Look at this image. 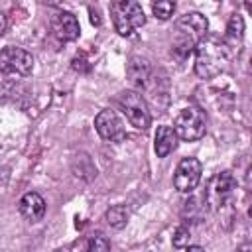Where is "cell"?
<instances>
[{
  "label": "cell",
  "mask_w": 252,
  "mask_h": 252,
  "mask_svg": "<svg viewBox=\"0 0 252 252\" xmlns=\"http://www.w3.org/2000/svg\"><path fill=\"white\" fill-rule=\"evenodd\" d=\"M201 173H203V165L197 158H183L177 163V169L173 173V187L179 193H191L193 189H197L199 181H201Z\"/></svg>",
  "instance_id": "ba28073f"
},
{
  "label": "cell",
  "mask_w": 252,
  "mask_h": 252,
  "mask_svg": "<svg viewBox=\"0 0 252 252\" xmlns=\"http://www.w3.org/2000/svg\"><path fill=\"white\" fill-rule=\"evenodd\" d=\"M89 12H91V24H93V26H100V14H98V10L91 8Z\"/></svg>",
  "instance_id": "44dd1931"
},
{
  "label": "cell",
  "mask_w": 252,
  "mask_h": 252,
  "mask_svg": "<svg viewBox=\"0 0 252 252\" xmlns=\"http://www.w3.org/2000/svg\"><path fill=\"white\" fill-rule=\"evenodd\" d=\"M209 20L201 12H187L175 22L177 37L171 45V55L179 57L181 61L187 59L191 51H195L197 43L207 37Z\"/></svg>",
  "instance_id": "7a4b0ae2"
},
{
  "label": "cell",
  "mask_w": 252,
  "mask_h": 252,
  "mask_svg": "<svg viewBox=\"0 0 252 252\" xmlns=\"http://www.w3.org/2000/svg\"><path fill=\"white\" fill-rule=\"evenodd\" d=\"M232 59L230 49L222 37L207 35L195 47V73L201 79H213L224 71L226 63Z\"/></svg>",
  "instance_id": "6da1fadb"
},
{
  "label": "cell",
  "mask_w": 252,
  "mask_h": 252,
  "mask_svg": "<svg viewBox=\"0 0 252 252\" xmlns=\"http://www.w3.org/2000/svg\"><path fill=\"white\" fill-rule=\"evenodd\" d=\"M224 43L226 47L230 49V53H238L240 45H242V39H244V20L242 16L238 14H232L228 18V24H226V33H224Z\"/></svg>",
  "instance_id": "4fadbf2b"
},
{
  "label": "cell",
  "mask_w": 252,
  "mask_h": 252,
  "mask_svg": "<svg viewBox=\"0 0 252 252\" xmlns=\"http://www.w3.org/2000/svg\"><path fill=\"white\" fill-rule=\"evenodd\" d=\"M53 32L61 41H75L81 33V26L71 12H59L53 20Z\"/></svg>",
  "instance_id": "7c38bea8"
},
{
  "label": "cell",
  "mask_w": 252,
  "mask_h": 252,
  "mask_svg": "<svg viewBox=\"0 0 252 252\" xmlns=\"http://www.w3.org/2000/svg\"><path fill=\"white\" fill-rule=\"evenodd\" d=\"M85 252H110V242L102 236V234H96L89 240Z\"/></svg>",
  "instance_id": "e0dca14e"
},
{
  "label": "cell",
  "mask_w": 252,
  "mask_h": 252,
  "mask_svg": "<svg viewBox=\"0 0 252 252\" xmlns=\"http://www.w3.org/2000/svg\"><path fill=\"white\" fill-rule=\"evenodd\" d=\"M110 14H112V24L116 32L124 37L132 35L134 30L146 24V14L142 10V4L134 0H120L110 4Z\"/></svg>",
  "instance_id": "3957f363"
},
{
  "label": "cell",
  "mask_w": 252,
  "mask_h": 252,
  "mask_svg": "<svg viewBox=\"0 0 252 252\" xmlns=\"http://www.w3.org/2000/svg\"><path fill=\"white\" fill-rule=\"evenodd\" d=\"M250 69H252V57H250Z\"/></svg>",
  "instance_id": "484cf974"
},
{
  "label": "cell",
  "mask_w": 252,
  "mask_h": 252,
  "mask_svg": "<svg viewBox=\"0 0 252 252\" xmlns=\"http://www.w3.org/2000/svg\"><path fill=\"white\" fill-rule=\"evenodd\" d=\"M55 252H65V250H55Z\"/></svg>",
  "instance_id": "4316f807"
},
{
  "label": "cell",
  "mask_w": 252,
  "mask_h": 252,
  "mask_svg": "<svg viewBox=\"0 0 252 252\" xmlns=\"http://www.w3.org/2000/svg\"><path fill=\"white\" fill-rule=\"evenodd\" d=\"M6 26H8V18H6L4 12H0V35L6 33Z\"/></svg>",
  "instance_id": "7402d4cb"
},
{
  "label": "cell",
  "mask_w": 252,
  "mask_h": 252,
  "mask_svg": "<svg viewBox=\"0 0 252 252\" xmlns=\"http://www.w3.org/2000/svg\"><path fill=\"white\" fill-rule=\"evenodd\" d=\"M248 217L252 219V205H250V209H248Z\"/></svg>",
  "instance_id": "d4e9b609"
},
{
  "label": "cell",
  "mask_w": 252,
  "mask_h": 252,
  "mask_svg": "<svg viewBox=\"0 0 252 252\" xmlns=\"http://www.w3.org/2000/svg\"><path fill=\"white\" fill-rule=\"evenodd\" d=\"M118 106L124 112L126 120L136 128V130H146L152 122L150 108L146 98L138 91H124L118 96Z\"/></svg>",
  "instance_id": "5b68a950"
},
{
  "label": "cell",
  "mask_w": 252,
  "mask_h": 252,
  "mask_svg": "<svg viewBox=\"0 0 252 252\" xmlns=\"http://www.w3.org/2000/svg\"><path fill=\"white\" fill-rule=\"evenodd\" d=\"M104 219H106V222H108L112 228H122V226H126V222H128V209H126L124 205H114V207H110V209L106 211Z\"/></svg>",
  "instance_id": "9a60e30c"
},
{
  "label": "cell",
  "mask_w": 252,
  "mask_h": 252,
  "mask_svg": "<svg viewBox=\"0 0 252 252\" xmlns=\"http://www.w3.org/2000/svg\"><path fill=\"white\" fill-rule=\"evenodd\" d=\"M20 215L28 220V222H39L45 215V201L39 193L30 191L20 199Z\"/></svg>",
  "instance_id": "8fae6325"
},
{
  "label": "cell",
  "mask_w": 252,
  "mask_h": 252,
  "mask_svg": "<svg viewBox=\"0 0 252 252\" xmlns=\"http://www.w3.org/2000/svg\"><path fill=\"white\" fill-rule=\"evenodd\" d=\"M73 69L75 71H89V65H87V61L83 57H75L73 59Z\"/></svg>",
  "instance_id": "d6986e66"
},
{
  "label": "cell",
  "mask_w": 252,
  "mask_h": 252,
  "mask_svg": "<svg viewBox=\"0 0 252 252\" xmlns=\"http://www.w3.org/2000/svg\"><path fill=\"white\" fill-rule=\"evenodd\" d=\"M234 189H236V179L232 171H220L209 181V187L205 191V203L213 211H220L224 205H230Z\"/></svg>",
  "instance_id": "8992f818"
},
{
  "label": "cell",
  "mask_w": 252,
  "mask_h": 252,
  "mask_svg": "<svg viewBox=\"0 0 252 252\" xmlns=\"http://www.w3.org/2000/svg\"><path fill=\"white\" fill-rule=\"evenodd\" d=\"M2 75H20L30 77L33 71V55L22 47H4L0 53Z\"/></svg>",
  "instance_id": "52a82bcc"
},
{
  "label": "cell",
  "mask_w": 252,
  "mask_h": 252,
  "mask_svg": "<svg viewBox=\"0 0 252 252\" xmlns=\"http://www.w3.org/2000/svg\"><path fill=\"white\" fill-rule=\"evenodd\" d=\"M126 75L136 89H148L152 81V63L142 55H134L126 65Z\"/></svg>",
  "instance_id": "30bf717a"
},
{
  "label": "cell",
  "mask_w": 252,
  "mask_h": 252,
  "mask_svg": "<svg viewBox=\"0 0 252 252\" xmlns=\"http://www.w3.org/2000/svg\"><path fill=\"white\" fill-rule=\"evenodd\" d=\"M177 148V134L169 126H158L154 136V150L158 158H167Z\"/></svg>",
  "instance_id": "5bb4252c"
},
{
  "label": "cell",
  "mask_w": 252,
  "mask_h": 252,
  "mask_svg": "<svg viewBox=\"0 0 252 252\" xmlns=\"http://www.w3.org/2000/svg\"><path fill=\"white\" fill-rule=\"evenodd\" d=\"M189 238H191L189 228L187 226H179L173 232V246L175 248H185V246H189Z\"/></svg>",
  "instance_id": "ac0fdd59"
},
{
  "label": "cell",
  "mask_w": 252,
  "mask_h": 252,
  "mask_svg": "<svg viewBox=\"0 0 252 252\" xmlns=\"http://www.w3.org/2000/svg\"><path fill=\"white\" fill-rule=\"evenodd\" d=\"M94 128L98 132V136L106 142H122L126 138V128H124V122L120 120V116L110 110V108H104L100 110L96 116H94Z\"/></svg>",
  "instance_id": "9c48e42d"
},
{
  "label": "cell",
  "mask_w": 252,
  "mask_h": 252,
  "mask_svg": "<svg viewBox=\"0 0 252 252\" xmlns=\"http://www.w3.org/2000/svg\"><path fill=\"white\" fill-rule=\"evenodd\" d=\"M187 252H205V248L203 246H189Z\"/></svg>",
  "instance_id": "603a6c76"
},
{
  "label": "cell",
  "mask_w": 252,
  "mask_h": 252,
  "mask_svg": "<svg viewBox=\"0 0 252 252\" xmlns=\"http://www.w3.org/2000/svg\"><path fill=\"white\" fill-rule=\"evenodd\" d=\"M244 6H246V10H248V12H250V14H252V2H246V4H244Z\"/></svg>",
  "instance_id": "cb8c5ba5"
},
{
  "label": "cell",
  "mask_w": 252,
  "mask_h": 252,
  "mask_svg": "<svg viewBox=\"0 0 252 252\" xmlns=\"http://www.w3.org/2000/svg\"><path fill=\"white\" fill-rule=\"evenodd\" d=\"M173 130H175L177 138H181L185 142H197L205 136L207 116L199 106H187L175 116Z\"/></svg>",
  "instance_id": "277c9868"
},
{
  "label": "cell",
  "mask_w": 252,
  "mask_h": 252,
  "mask_svg": "<svg viewBox=\"0 0 252 252\" xmlns=\"http://www.w3.org/2000/svg\"><path fill=\"white\" fill-rule=\"evenodd\" d=\"M244 187L252 193V165L246 169V173H244Z\"/></svg>",
  "instance_id": "ffe728a7"
},
{
  "label": "cell",
  "mask_w": 252,
  "mask_h": 252,
  "mask_svg": "<svg viewBox=\"0 0 252 252\" xmlns=\"http://www.w3.org/2000/svg\"><path fill=\"white\" fill-rule=\"evenodd\" d=\"M152 12H154V16L158 18V20H169L171 16H173V12H175V2H171V0H158V2H154L152 4Z\"/></svg>",
  "instance_id": "2e32d148"
}]
</instances>
